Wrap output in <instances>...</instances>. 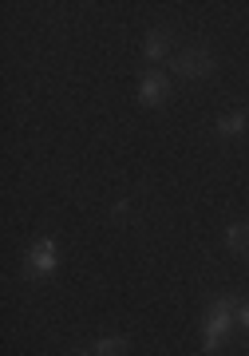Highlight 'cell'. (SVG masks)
<instances>
[{"mask_svg": "<svg viewBox=\"0 0 249 356\" xmlns=\"http://www.w3.org/2000/svg\"><path fill=\"white\" fill-rule=\"evenodd\" d=\"M234 317H237V305L230 297H222V301H214V305L206 309V353H218V348H222V341L230 337Z\"/></svg>", "mask_w": 249, "mask_h": 356, "instance_id": "1", "label": "cell"}, {"mask_svg": "<svg viewBox=\"0 0 249 356\" xmlns=\"http://www.w3.org/2000/svg\"><path fill=\"white\" fill-rule=\"evenodd\" d=\"M56 266H60L56 242H51V238H40L24 257V277H48V273H56Z\"/></svg>", "mask_w": 249, "mask_h": 356, "instance_id": "2", "label": "cell"}, {"mask_svg": "<svg viewBox=\"0 0 249 356\" xmlns=\"http://www.w3.org/2000/svg\"><path fill=\"white\" fill-rule=\"evenodd\" d=\"M170 67L186 79H206L214 72V56L206 48H182L175 60H170Z\"/></svg>", "mask_w": 249, "mask_h": 356, "instance_id": "3", "label": "cell"}, {"mask_svg": "<svg viewBox=\"0 0 249 356\" xmlns=\"http://www.w3.org/2000/svg\"><path fill=\"white\" fill-rule=\"evenodd\" d=\"M166 95H170V79L162 76V72H147L143 83H138V99L147 103V107H162Z\"/></svg>", "mask_w": 249, "mask_h": 356, "instance_id": "4", "label": "cell"}, {"mask_svg": "<svg viewBox=\"0 0 249 356\" xmlns=\"http://www.w3.org/2000/svg\"><path fill=\"white\" fill-rule=\"evenodd\" d=\"M225 245L234 254H249V222H234V226L225 229Z\"/></svg>", "mask_w": 249, "mask_h": 356, "instance_id": "5", "label": "cell"}, {"mask_svg": "<svg viewBox=\"0 0 249 356\" xmlns=\"http://www.w3.org/2000/svg\"><path fill=\"white\" fill-rule=\"evenodd\" d=\"M249 123V111H230L218 119V135H237V131H246Z\"/></svg>", "mask_w": 249, "mask_h": 356, "instance_id": "6", "label": "cell"}, {"mask_svg": "<svg viewBox=\"0 0 249 356\" xmlns=\"http://www.w3.org/2000/svg\"><path fill=\"white\" fill-rule=\"evenodd\" d=\"M143 51H147V60H162V56H166V32L154 28L147 36V44H143Z\"/></svg>", "mask_w": 249, "mask_h": 356, "instance_id": "7", "label": "cell"}, {"mask_svg": "<svg viewBox=\"0 0 249 356\" xmlns=\"http://www.w3.org/2000/svg\"><path fill=\"white\" fill-rule=\"evenodd\" d=\"M127 353V337H103L95 344V356H123Z\"/></svg>", "mask_w": 249, "mask_h": 356, "instance_id": "8", "label": "cell"}, {"mask_svg": "<svg viewBox=\"0 0 249 356\" xmlns=\"http://www.w3.org/2000/svg\"><path fill=\"white\" fill-rule=\"evenodd\" d=\"M237 321H241V325L249 329V305H237Z\"/></svg>", "mask_w": 249, "mask_h": 356, "instance_id": "9", "label": "cell"}]
</instances>
